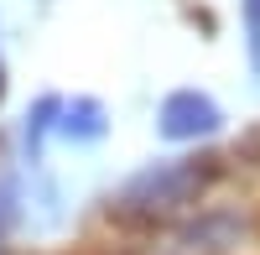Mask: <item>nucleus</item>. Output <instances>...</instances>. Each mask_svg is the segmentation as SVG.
<instances>
[{
	"label": "nucleus",
	"mask_w": 260,
	"mask_h": 255,
	"mask_svg": "<svg viewBox=\"0 0 260 255\" xmlns=\"http://www.w3.org/2000/svg\"><path fill=\"white\" fill-rule=\"evenodd\" d=\"M245 16H250V42H255V62H260V0H245Z\"/></svg>",
	"instance_id": "4"
},
{
	"label": "nucleus",
	"mask_w": 260,
	"mask_h": 255,
	"mask_svg": "<svg viewBox=\"0 0 260 255\" xmlns=\"http://www.w3.org/2000/svg\"><path fill=\"white\" fill-rule=\"evenodd\" d=\"M57 131H62V136H73V141H99L104 131H110V120H104V104L89 99V94L62 99V120H57Z\"/></svg>",
	"instance_id": "3"
},
{
	"label": "nucleus",
	"mask_w": 260,
	"mask_h": 255,
	"mask_svg": "<svg viewBox=\"0 0 260 255\" xmlns=\"http://www.w3.org/2000/svg\"><path fill=\"white\" fill-rule=\"evenodd\" d=\"M0 89H6V68H0Z\"/></svg>",
	"instance_id": "6"
},
{
	"label": "nucleus",
	"mask_w": 260,
	"mask_h": 255,
	"mask_svg": "<svg viewBox=\"0 0 260 255\" xmlns=\"http://www.w3.org/2000/svg\"><path fill=\"white\" fill-rule=\"evenodd\" d=\"M6 229H11V193L0 187V240H6Z\"/></svg>",
	"instance_id": "5"
},
{
	"label": "nucleus",
	"mask_w": 260,
	"mask_h": 255,
	"mask_svg": "<svg viewBox=\"0 0 260 255\" xmlns=\"http://www.w3.org/2000/svg\"><path fill=\"white\" fill-rule=\"evenodd\" d=\"M219 177V162L213 156H177V162H156L136 172L125 187L115 208L125 219H167V214H182L203 198V187Z\"/></svg>",
	"instance_id": "1"
},
{
	"label": "nucleus",
	"mask_w": 260,
	"mask_h": 255,
	"mask_svg": "<svg viewBox=\"0 0 260 255\" xmlns=\"http://www.w3.org/2000/svg\"><path fill=\"white\" fill-rule=\"evenodd\" d=\"M156 131L167 141H203L213 131H224V110L203 89H172L156 110Z\"/></svg>",
	"instance_id": "2"
}]
</instances>
